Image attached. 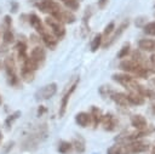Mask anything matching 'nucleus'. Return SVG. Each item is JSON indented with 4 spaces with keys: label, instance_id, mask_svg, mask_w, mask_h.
I'll use <instances>...</instances> for the list:
<instances>
[{
    "label": "nucleus",
    "instance_id": "obj_1",
    "mask_svg": "<svg viewBox=\"0 0 155 154\" xmlns=\"http://www.w3.org/2000/svg\"><path fill=\"white\" fill-rule=\"evenodd\" d=\"M111 78L114 81L119 82L126 90H128V92H138L139 87L142 86L137 81V79H134L132 75H130L127 73H115V74H113Z\"/></svg>",
    "mask_w": 155,
    "mask_h": 154
},
{
    "label": "nucleus",
    "instance_id": "obj_2",
    "mask_svg": "<svg viewBox=\"0 0 155 154\" xmlns=\"http://www.w3.org/2000/svg\"><path fill=\"white\" fill-rule=\"evenodd\" d=\"M120 69H122L124 72H128V73H132L134 74L138 78H142V79H147L148 78V69L145 67H143L142 64H139L138 62L133 61V59H125L120 63Z\"/></svg>",
    "mask_w": 155,
    "mask_h": 154
},
{
    "label": "nucleus",
    "instance_id": "obj_3",
    "mask_svg": "<svg viewBox=\"0 0 155 154\" xmlns=\"http://www.w3.org/2000/svg\"><path fill=\"white\" fill-rule=\"evenodd\" d=\"M45 23H46V25L50 27V29L52 30L53 35L57 39H62L65 35V28H64L63 23L59 22V21H57L56 18H53V17L50 16V17H47L45 19Z\"/></svg>",
    "mask_w": 155,
    "mask_h": 154
},
{
    "label": "nucleus",
    "instance_id": "obj_4",
    "mask_svg": "<svg viewBox=\"0 0 155 154\" xmlns=\"http://www.w3.org/2000/svg\"><path fill=\"white\" fill-rule=\"evenodd\" d=\"M56 92H57V84L51 82V84L42 86L40 90H38L35 93V98L36 99H48L52 96H54Z\"/></svg>",
    "mask_w": 155,
    "mask_h": 154
},
{
    "label": "nucleus",
    "instance_id": "obj_5",
    "mask_svg": "<svg viewBox=\"0 0 155 154\" xmlns=\"http://www.w3.org/2000/svg\"><path fill=\"white\" fill-rule=\"evenodd\" d=\"M36 6H38V8L41 10L42 12L50 13V16L53 15V13H56V12L62 11L59 4L56 2L54 0H41L40 2L36 4Z\"/></svg>",
    "mask_w": 155,
    "mask_h": 154
},
{
    "label": "nucleus",
    "instance_id": "obj_6",
    "mask_svg": "<svg viewBox=\"0 0 155 154\" xmlns=\"http://www.w3.org/2000/svg\"><path fill=\"white\" fill-rule=\"evenodd\" d=\"M5 68H6V73H7V78L11 85L17 86L19 84V79L16 75V69H15V62L12 57H8L5 59Z\"/></svg>",
    "mask_w": 155,
    "mask_h": 154
},
{
    "label": "nucleus",
    "instance_id": "obj_7",
    "mask_svg": "<svg viewBox=\"0 0 155 154\" xmlns=\"http://www.w3.org/2000/svg\"><path fill=\"white\" fill-rule=\"evenodd\" d=\"M128 25H130V21H128V19H125V21L119 25V28H117V29H114V34H113V35L107 40V42L104 44V47H105V49H108L109 46H111V45H113V44H114V42H115V41H116L121 35H122V33L128 28Z\"/></svg>",
    "mask_w": 155,
    "mask_h": 154
},
{
    "label": "nucleus",
    "instance_id": "obj_8",
    "mask_svg": "<svg viewBox=\"0 0 155 154\" xmlns=\"http://www.w3.org/2000/svg\"><path fill=\"white\" fill-rule=\"evenodd\" d=\"M78 84H79V80H76V81H75L73 85H70V86H69V90H68V91L64 93V96H63V98H62V102H61V105H59V112H58L59 118H62V116L65 114L68 102H69V99H70V97H71L73 92L75 91V89H76Z\"/></svg>",
    "mask_w": 155,
    "mask_h": 154
},
{
    "label": "nucleus",
    "instance_id": "obj_9",
    "mask_svg": "<svg viewBox=\"0 0 155 154\" xmlns=\"http://www.w3.org/2000/svg\"><path fill=\"white\" fill-rule=\"evenodd\" d=\"M101 124L103 125V129L105 131H114L117 127V125H119V120L116 119L115 115L108 113V114H105V115L102 116Z\"/></svg>",
    "mask_w": 155,
    "mask_h": 154
},
{
    "label": "nucleus",
    "instance_id": "obj_10",
    "mask_svg": "<svg viewBox=\"0 0 155 154\" xmlns=\"http://www.w3.org/2000/svg\"><path fill=\"white\" fill-rule=\"evenodd\" d=\"M51 17H53V18H56L57 21H59V22H62V23H74L75 22V16H74V13L71 12V11H59V12H56V13H53V15H51Z\"/></svg>",
    "mask_w": 155,
    "mask_h": 154
},
{
    "label": "nucleus",
    "instance_id": "obj_11",
    "mask_svg": "<svg viewBox=\"0 0 155 154\" xmlns=\"http://www.w3.org/2000/svg\"><path fill=\"white\" fill-rule=\"evenodd\" d=\"M131 125L138 131H145L148 127V121L143 115L134 114L131 116Z\"/></svg>",
    "mask_w": 155,
    "mask_h": 154
},
{
    "label": "nucleus",
    "instance_id": "obj_12",
    "mask_svg": "<svg viewBox=\"0 0 155 154\" xmlns=\"http://www.w3.org/2000/svg\"><path fill=\"white\" fill-rule=\"evenodd\" d=\"M128 144V148H130V152L131 154H139V153H144L148 150L149 148V144L147 142H143L140 139H137V141H133V142H130L127 143Z\"/></svg>",
    "mask_w": 155,
    "mask_h": 154
},
{
    "label": "nucleus",
    "instance_id": "obj_13",
    "mask_svg": "<svg viewBox=\"0 0 155 154\" xmlns=\"http://www.w3.org/2000/svg\"><path fill=\"white\" fill-rule=\"evenodd\" d=\"M110 98H111V99H113L117 105H120V107H122V108H127V107H130V105H131V103H130V101H128V98H127V95H126V93L114 91V92H113V95L110 96Z\"/></svg>",
    "mask_w": 155,
    "mask_h": 154
},
{
    "label": "nucleus",
    "instance_id": "obj_14",
    "mask_svg": "<svg viewBox=\"0 0 155 154\" xmlns=\"http://www.w3.org/2000/svg\"><path fill=\"white\" fill-rule=\"evenodd\" d=\"M107 154H131L127 143H117L107 149Z\"/></svg>",
    "mask_w": 155,
    "mask_h": 154
},
{
    "label": "nucleus",
    "instance_id": "obj_15",
    "mask_svg": "<svg viewBox=\"0 0 155 154\" xmlns=\"http://www.w3.org/2000/svg\"><path fill=\"white\" fill-rule=\"evenodd\" d=\"M30 58H33L36 63L41 64L44 61H45V57H46V52L45 50L41 47V46H35L31 51H30Z\"/></svg>",
    "mask_w": 155,
    "mask_h": 154
},
{
    "label": "nucleus",
    "instance_id": "obj_16",
    "mask_svg": "<svg viewBox=\"0 0 155 154\" xmlns=\"http://www.w3.org/2000/svg\"><path fill=\"white\" fill-rule=\"evenodd\" d=\"M29 23H30V25L41 35L46 29H45V27L42 25V23H41V19L35 15V13H31V15H29Z\"/></svg>",
    "mask_w": 155,
    "mask_h": 154
},
{
    "label": "nucleus",
    "instance_id": "obj_17",
    "mask_svg": "<svg viewBox=\"0 0 155 154\" xmlns=\"http://www.w3.org/2000/svg\"><path fill=\"white\" fill-rule=\"evenodd\" d=\"M41 39L44 41V44L50 47L51 50H53L56 46H57V38L53 35V34H50V32L45 30L42 34H41Z\"/></svg>",
    "mask_w": 155,
    "mask_h": 154
},
{
    "label": "nucleus",
    "instance_id": "obj_18",
    "mask_svg": "<svg viewBox=\"0 0 155 154\" xmlns=\"http://www.w3.org/2000/svg\"><path fill=\"white\" fill-rule=\"evenodd\" d=\"M138 47L140 51L153 52L155 51V40L153 39H140L138 41Z\"/></svg>",
    "mask_w": 155,
    "mask_h": 154
},
{
    "label": "nucleus",
    "instance_id": "obj_19",
    "mask_svg": "<svg viewBox=\"0 0 155 154\" xmlns=\"http://www.w3.org/2000/svg\"><path fill=\"white\" fill-rule=\"evenodd\" d=\"M75 121L79 126L81 127H87L88 124L91 122V116H90V113H86V112H80L76 114L75 116Z\"/></svg>",
    "mask_w": 155,
    "mask_h": 154
},
{
    "label": "nucleus",
    "instance_id": "obj_20",
    "mask_svg": "<svg viewBox=\"0 0 155 154\" xmlns=\"http://www.w3.org/2000/svg\"><path fill=\"white\" fill-rule=\"evenodd\" d=\"M127 98H128L131 105H142L145 102V98L143 96H140L138 92H128Z\"/></svg>",
    "mask_w": 155,
    "mask_h": 154
},
{
    "label": "nucleus",
    "instance_id": "obj_21",
    "mask_svg": "<svg viewBox=\"0 0 155 154\" xmlns=\"http://www.w3.org/2000/svg\"><path fill=\"white\" fill-rule=\"evenodd\" d=\"M90 116H91V119H92L93 127H97V126H98V124L101 122V119H102L103 114H102V110H101L98 107L92 105V107H91V113H90Z\"/></svg>",
    "mask_w": 155,
    "mask_h": 154
},
{
    "label": "nucleus",
    "instance_id": "obj_22",
    "mask_svg": "<svg viewBox=\"0 0 155 154\" xmlns=\"http://www.w3.org/2000/svg\"><path fill=\"white\" fill-rule=\"evenodd\" d=\"M71 146L75 148V150L78 153H84L85 152V141H84V138L80 135H79V137H76L73 141V144Z\"/></svg>",
    "mask_w": 155,
    "mask_h": 154
},
{
    "label": "nucleus",
    "instance_id": "obj_23",
    "mask_svg": "<svg viewBox=\"0 0 155 154\" xmlns=\"http://www.w3.org/2000/svg\"><path fill=\"white\" fill-rule=\"evenodd\" d=\"M16 49H17V52H18V58L24 61L28 57V55H27V45L24 42L19 41V42H17Z\"/></svg>",
    "mask_w": 155,
    "mask_h": 154
},
{
    "label": "nucleus",
    "instance_id": "obj_24",
    "mask_svg": "<svg viewBox=\"0 0 155 154\" xmlns=\"http://www.w3.org/2000/svg\"><path fill=\"white\" fill-rule=\"evenodd\" d=\"M23 62H24L23 67H25L27 69H29V70H33V72H35V70L39 68V65H40L39 63H36V62H35L33 58H30L29 56H28V57H27V58H25Z\"/></svg>",
    "mask_w": 155,
    "mask_h": 154
},
{
    "label": "nucleus",
    "instance_id": "obj_25",
    "mask_svg": "<svg viewBox=\"0 0 155 154\" xmlns=\"http://www.w3.org/2000/svg\"><path fill=\"white\" fill-rule=\"evenodd\" d=\"M102 41H103V36H102V34H97V35L93 38L92 42H91V51H92V52H96V51L101 47Z\"/></svg>",
    "mask_w": 155,
    "mask_h": 154
},
{
    "label": "nucleus",
    "instance_id": "obj_26",
    "mask_svg": "<svg viewBox=\"0 0 155 154\" xmlns=\"http://www.w3.org/2000/svg\"><path fill=\"white\" fill-rule=\"evenodd\" d=\"M21 76H22V79L24 81L29 82V81H31L34 79V72L27 69L25 67H22V69H21Z\"/></svg>",
    "mask_w": 155,
    "mask_h": 154
},
{
    "label": "nucleus",
    "instance_id": "obj_27",
    "mask_svg": "<svg viewBox=\"0 0 155 154\" xmlns=\"http://www.w3.org/2000/svg\"><path fill=\"white\" fill-rule=\"evenodd\" d=\"M99 93H101V96L102 97H104V98H107V97H110L111 95H113V92H114V90H113V87L110 86V85H103V86H101L99 87Z\"/></svg>",
    "mask_w": 155,
    "mask_h": 154
},
{
    "label": "nucleus",
    "instance_id": "obj_28",
    "mask_svg": "<svg viewBox=\"0 0 155 154\" xmlns=\"http://www.w3.org/2000/svg\"><path fill=\"white\" fill-rule=\"evenodd\" d=\"M130 52H131V45H130V42H126L117 52V58H125L130 55Z\"/></svg>",
    "mask_w": 155,
    "mask_h": 154
},
{
    "label": "nucleus",
    "instance_id": "obj_29",
    "mask_svg": "<svg viewBox=\"0 0 155 154\" xmlns=\"http://www.w3.org/2000/svg\"><path fill=\"white\" fill-rule=\"evenodd\" d=\"M71 148H73L71 143L65 142V141H62V142H59V144H58V152L62 153V154H67Z\"/></svg>",
    "mask_w": 155,
    "mask_h": 154
},
{
    "label": "nucleus",
    "instance_id": "obj_30",
    "mask_svg": "<svg viewBox=\"0 0 155 154\" xmlns=\"http://www.w3.org/2000/svg\"><path fill=\"white\" fill-rule=\"evenodd\" d=\"M143 30H144V33H147L148 35H154V36H155V22L145 23V24L143 25Z\"/></svg>",
    "mask_w": 155,
    "mask_h": 154
},
{
    "label": "nucleus",
    "instance_id": "obj_31",
    "mask_svg": "<svg viewBox=\"0 0 155 154\" xmlns=\"http://www.w3.org/2000/svg\"><path fill=\"white\" fill-rule=\"evenodd\" d=\"M63 2L69 10H73V11L78 10L79 6H80V1L79 0H63Z\"/></svg>",
    "mask_w": 155,
    "mask_h": 154
},
{
    "label": "nucleus",
    "instance_id": "obj_32",
    "mask_svg": "<svg viewBox=\"0 0 155 154\" xmlns=\"http://www.w3.org/2000/svg\"><path fill=\"white\" fill-rule=\"evenodd\" d=\"M114 29H115V23H114V22L108 23V24L105 25V28H104V32H103V35H102V36L108 38V36L114 32Z\"/></svg>",
    "mask_w": 155,
    "mask_h": 154
},
{
    "label": "nucleus",
    "instance_id": "obj_33",
    "mask_svg": "<svg viewBox=\"0 0 155 154\" xmlns=\"http://www.w3.org/2000/svg\"><path fill=\"white\" fill-rule=\"evenodd\" d=\"M2 39H4V42H6V44H11V42L13 41L15 36H13V34L11 33V30L6 29V30L4 32V34H2Z\"/></svg>",
    "mask_w": 155,
    "mask_h": 154
},
{
    "label": "nucleus",
    "instance_id": "obj_34",
    "mask_svg": "<svg viewBox=\"0 0 155 154\" xmlns=\"http://www.w3.org/2000/svg\"><path fill=\"white\" fill-rule=\"evenodd\" d=\"M18 115H21V112H18V110H17V112H15L12 115H10V116L6 119V121H5V125H6L7 127H10V126L12 125V122H13V121H15V120L18 118Z\"/></svg>",
    "mask_w": 155,
    "mask_h": 154
},
{
    "label": "nucleus",
    "instance_id": "obj_35",
    "mask_svg": "<svg viewBox=\"0 0 155 154\" xmlns=\"http://www.w3.org/2000/svg\"><path fill=\"white\" fill-rule=\"evenodd\" d=\"M145 23H147V18L145 17H139V18L136 19V25H138V27H143Z\"/></svg>",
    "mask_w": 155,
    "mask_h": 154
},
{
    "label": "nucleus",
    "instance_id": "obj_36",
    "mask_svg": "<svg viewBox=\"0 0 155 154\" xmlns=\"http://www.w3.org/2000/svg\"><path fill=\"white\" fill-rule=\"evenodd\" d=\"M108 1H109V0H98V7H99L101 10L105 8V6L108 5Z\"/></svg>",
    "mask_w": 155,
    "mask_h": 154
},
{
    "label": "nucleus",
    "instance_id": "obj_37",
    "mask_svg": "<svg viewBox=\"0 0 155 154\" xmlns=\"http://www.w3.org/2000/svg\"><path fill=\"white\" fill-rule=\"evenodd\" d=\"M5 24H6V29H10V27L12 24V21H11L10 16H5Z\"/></svg>",
    "mask_w": 155,
    "mask_h": 154
},
{
    "label": "nucleus",
    "instance_id": "obj_38",
    "mask_svg": "<svg viewBox=\"0 0 155 154\" xmlns=\"http://www.w3.org/2000/svg\"><path fill=\"white\" fill-rule=\"evenodd\" d=\"M44 112H46V109H45V107H42V105H41V107L39 108V110H38V114H39V115H41Z\"/></svg>",
    "mask_w": 155,
    "mask_h": 154
},
{
    "label": "nucleus",
    "instance_id": "obj_39",
    "mask_svg": "<svg viewBox=\"0 0 155 154\" xmlns=\"http://www.w3.org/2000/svg\"><path fill=\"white\" fill-rule=\"evenodd\" d=\"M17 7H18V5L16 2H12V12H16L17 11Z\"/></svg>",
    "mask_w": 155,
    "mask_h": 154
},
{
    "label": "nucleus",
    "instance_id": "obj_40",
    "mask_svg": "<svg viewBox=\"0 0 155 154\" xmlns=\"http://www.w3.org/2000/svg\"><path fill=\"white\" fill-rule=\"evenodd\" d=\"M150 154H155V147H154V149L151 150V153H150Z\"/></svg>",
    "mask_w": 155,
    "mask_h": 154
},
{
    "label": "nucleus",
    "instance_id": "obj_41",
    "mask_svg": "<svg viewBox=\"0 0 155 154\" xmlns=\"http://www.w3.org/2000/svg\"><path fill=\"white\" fill-rule=\"evenodd\" d=\"M151 81H153V84H154V85H155V78H154V79H153V80H151Z\"/></svg>",
    "mask_w": 155,
    "mask_h": 154
},
{
    "label": "nucleus",
    "instance_id": "obj_42",
    "mask_svg": "<svg viewBox=\"0 0 155 154\" xmlns=\"http://www.w3.org/2000/svg\"><path fill=\"white\" fill-rule=\"evenodd\" d=\"M153 110H154V113H155V105H153Z\"/></svg>",
    "mask_w": 155,
    "mask_h": 154
},
{
    "label": "nucleus",
    "instance_id": "obj_43",
    "mask_svg": "<svg viewBox=\"0 0 155 154\" xmlns=\"http://www.w3.org/2000/svg\"><path fill=\"white\" fill-rule=\"evenodd\" d=\"M0 141H1V132H0Z\"/></svg>",
    "mask_w": 155,
    "mask_h": 154
},
{
    "label": "nucleus",
    "instance_id": "obj_44",
    "mask_svg": "<svg viewBox=\"0 0 155 154\" xmlns=\"http://www.w3.org/2000/svg\"><path fill=\"white\" fill-rule=\"evenodd\" d=\"M0 104H1V97H0Z\"/></svg>",
    "mask_w": 155,
    "mask_h": 154
},
{
    "label": "nucleus",
    "instance_id": "obj_45",
    "mask_svg": "<svg viewBox=\"0 0 155 154\" xmlns=\"http://www.w3.org/2000/svg\"><path fill=\"white\" fill-rule=\"evenodd\" d=\"M79 1H82V0H79Z\"/></svg>",
    "mask_w": 155,
    "mask_h": 154
},
{
    "label": "nucleus",
    "instance_id": "obj_46",
    "mask_svg": "<svg viewBox=\"0 0 155 154\" xmlns=\"http://www.w3.org/2000/svg\"><path fill=\"white\" fill-rule=\"evenodd\" d=\"M62 1H63V0H62Z\"/></svg>",
    "mask_w": 155,
    "mask_h": 154
}]
</instances>
